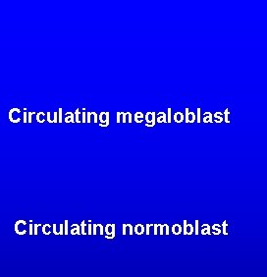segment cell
Listing matches in <instances>:
<instances>
[{
  "instance_id": "6da1fadb",
  "label": "cell",
  "mask_w": 267,
  "mask_h": 277,
  "mask_svg": "<svg viewBox=\"0 0 267 277\" xmlns=\"http://www.w3.org/2000/svg\"><path fill=\"white\" fill-rule=\"evenodd\" d=\"M155 119H156V113L155 112H146L144 115V120L146 121L145 127L147 128H153L155 126Z\"/></svg>"
},
{
  "instance_id": "7a4b0ae2",
  "label": "cell",
  "mask_w": 267,
  "mask_h": 277,
  "mask_svg": "<svg viewBox=\"0 0 267 277\" xmlns=\"http://www.w3.org/2000/svg\"><path fill=\"white\" fill-rule=\"evenodd\" d=\"M98 121L100 122L99 127L101 128H107L109 126V112H100L98 115Z\"/></svg>"
},
{
  "instance_id": "3957f363",
  "label": "cell",
  "mask_w": 267,
  "mask_h": 277,
  "mask_svg": "<svg viewBox=\"0 0 267 277\" xmlns=\"http://www.w3.org/2000/svg\"><path fill=\"white\" fill-rule=\"evenodd\" d=\"M104 234H105V238L108 240L115 238V224H106V226L104 227Z\"/></svg>"
},
{
  "instance_id": "277c9868",
  "label": "cell",
  "mask_w": 267,
  "mask_h": 277,
  "mask_svg": "<svg viewBox=\"0 0 267 277\" xmlns=\"http://www.w3.org/2000/svg\"><path fill=\"white\" fill-rule=\"evenodd\" d=\"M200 233H201V235L205 236V235H211V227L209 224H202L201 226V229H200Z\"/></svg>"
},
{
  "instance_id": "5b68a950",
  "label": "cell",
  "mask_w": 267,
  "mask_h": 277,
  "mask_svg": "<svg viewBox=\"0 0 267 277\" xmlns=\"http://www.w3.org/2000/svg\"><path fill=\"white\" fill-rule=\"evenodd\" d=\"M134 232H135L136 235H138V236H140V235H142L144 232H145V227L142 224H137V225L135 226V228H134Z\"/></svg>"
},
{
  "instance_id": "8992f818",
  "label": "cell",
  "mask_w": 267,
  "mask_h": 277,
  "mask_svg": "<svg viewBox=\"0 0 267 277\" xmlns=\"http://www.w3.org/2000/svg\"><path fill=\"white\" fill-rule=\"evenodd\" d=\"M155 122L167 123V116L165 112H158V113H157V118L155 119Z\"/></svg>"
},
{
  "instance_id": "52a82bcc",
  "label": "cell",
  "mask_w": 267,
  "mask_h": 277,
  "mask_svg": "<svg viewBox=\"0 0 267 277\" xmlns=\"http://www.w3.org/2000/svg\"><path fill=\"white\" fill-rule=\"evenodd\" d=\"M182 230H183L182 226H181L180 224H178V223H175V224H174V225L172 226V228H171V231H172V233L174 234V235H176V236L180 235V234L182 233Z\"/></svg>"
},
{
  "instance_id": "ba28073f",
  "label": "cell",
  "mask_w": 267,
  "mask_h": 277,
  "mask_svg": "<svg viewBox=\"0 0 267 277\" xmlns=\"http://www.w3.org/2000/svg\"><path fill=\"white\" fill-rule=\"evenodd\" d=\"M173 119L176 123H182L184 122V114L182 112H175L173 115Z\"/></svg>"
},
{
  "instance_id": "9c48e42d",
  "label": "cell",
  "mask_w": 267,
  "mask_h": 277,
  "mask_svg": "<svg viewBox=\"0 0 267 277\" xmlns=\"http://www.w3.org/2000/svg\"><path fill=\"white\" fill-rule=\"evenodd\" d=\"M212 235H215V236H218L221 234V225L218 223H215L212 225V232H211Z\"/></svg>"
},
{
  "instance_id": "30bf717a",
  "label": "cell",
  "mask_w": 267,
  "mask_h": 277,
  "mask_svg": "<svg viewBox=\"0 0 267 277\" xmlns=\"http://www.w3.org/2000/svg\"><path fill=\"white\" fill-rule=\"evenodd\" d=\"M144 119V115L142 113V112H136L134 114V120H135L136 123H142Z\"/></svg>"
},
{
  "instance_id": "8fae6325",
  "label": "cell",
  "mask_w": 267,
  "mask_h": 277,
  "mask_svg": "<svg viewBox=\"0 0 267 277\" xmlns=\"http://www.w3.org/2000/svg\"><path fill=\"white\" fill-rule=\"evenodd\" d=\"M202 121L203 123H213V117H212L211 112H204Z\"/></svg>"
},
{
  "instance_id": "7c38bea8",
  "label": "cell",
  "mask_w": 267,
  "mask_h": 277,
  "mask_svg": "<svg viewBox=\"0 0 267 277\" xmlns=\"http://www.w3.org/2000/svg\"><path fill=\"white\" fill-rule=\"evenodd\" d=\"M214 119H215V122L216 123H221L222 121L224 120L223 119V113L222 112H216V113H214L213 115H212Z\"/></svg>"
},
{
  "instance_id": "4fadbf2b",
  "label": "cell",
  "mask_w": 267,
  "mask_h": 277,
  "mask_svg": "<svg viewBox=\"0 0 267 277\" xmlns=\"http://www.w3.org/2000/svg\"><path fill=\"white\" fill-rule=\"evenodd\" d=\"M194 233V226H192V224L188 223L187 224V235L192 236Z\"/></svg>"
},
{
  "instance_id": "5bb4252c",
  "label": "cell",
  "mask_w": 267,
  "mask_h": 277,
  "mask_svg": "<svg viewBox=\"0 0 267 277\" xmlns=\"http://www.w3.org/2000/svg\"><path fill=\"white\" fill-rule=\"evenodd\" d=\"M227 226H228V222L227 221H224L222 223V225H221V233H223L225 236L228 235V232H227Z\"/></svg>"
},
{
  "instance_id": "9a60e30c",
  "label": "cell",
  "mask_w": 267,
  "mask_h": 277,
  "mask_svg": "<svg viewBox=\"0 0 267 277\" xmlns=\"http://www.w3.org/2000/svg\"><path fill=\"white\" fill-rule=\"evenodd\" d=\"M185 115H184V121H185L186 123L187 124H189L190 123V110H189V108H186L185 109Z\"/></svg>"
},
{
  "instance_id": "2e32d148",
  "label": "cell",
  "mask_w": 267,
  "mask_h": 277,
  "mask_svg": "<svg viewBox=\"0 0 267 277\" xmlns=\"http://www.w3.org/2000/svg\"><path fill=\"white\" fill-rule=\"evenodd\" d=\"M81 234L82 235H87V224H85V221H83L82 224H81Z\"/></svg>"
},
{
  "instance_id": "e0dca14e",
  "label": "cell",
  "mask_w": 267,
  "mask_h": 277,
  "mask_svg": "<svg viewBox=\"0 0 267 277\" xmlns=\"http://www.w3.org/2000/svg\"><path fill=\"white\" fill-rule=\"evenodd\" d=\"M72 227H73L74 229H73V231H72L71 233H72V234H78V235H81V228H80V226H79L78 224H74Z\"/></svg>"
},
{
  "instance_id": "ac0fdd59",
  "label": "cell",
  "mask_w": 267,
  "mask_h": 277,
  "mask_svg": "<svg viewBox=\"0 0 267 277\" xmlns=\"http://www.w3.org/2000/svg\"><path fill=\"white\" fill-rule=\"evenodd\" d=\"M229 114H230V112H229V108H226L225 111H224V120L227 124H230V120H229Z\"/></svg>"
},
{
  "instance_id": "d6986e66",
  "label": "cell",
  "mask_w": 267,
  "mask_h": 277,
  "mask_svg": "<svg viewBox=\"0 0 267 277\" xmlns=\"http://www.w3.org/2000/svg\"><path fill=\"white\" fill-rule=\"evenodd\" d=\"M167 123H171V121H172V110H171V108H168L167 109Z\"/></svg>"
},
{
  "instance_id": "ffe728a7",
  "label": "cell",
  "mask_w": 267,
  "mask_h": 277,
  "mask_svg": "<svg viewBox=\"0 0 267 277\" xmlns=\"http://www.w3.org/2000/svg\"><path fill=\"white\" fill-rule=\"evenodd\" d=\"M200 111H201V109L199 107V108L197 109V118H195V120H197V123L201 122V112Z\"/></svg>"
},
{
  "instance_id": "44dd1931",
  "label": "cell",
  "mask_w": 267,
  "mask_h": 277,
  "mask_svg": "<svg viewBox=\"0 0 267 277\" xmlns=\"http://www.w3.org/2000/svg\"><path fill=\"white\" fill-rule=\"evenodd\" d=\"M199 220H195L194 221V234L195 235H199Z\"/></svg>"
},
{
  "instance_id": "7402d4cb",
  "label": "cell",
  "mask_w": 267,
  "mask_h": 277,
  "mask_svg": "<svg viewBox=\"0 0 267 277\" xmlns=\"http://www.w3.org/2000/svg\"><path fill=\"white\" fill-rule=\"evenodd\" d=\"M187 224H188V221L187 220H184L183 221V230H182V233L184 234L185 236H187Z\"/></svg>"
},
{
  "instance_id": "603a6c76",
  "label": "cell",
  "mask_w": 267,
  "mask_h": 277,
  "mask_svg": "<svg viewBox=\"0 0 267 277\" xmlns=\"http://www.w3.org/2000/svg\"><path fill=\"white\" fill-rule=\"evenodd\" d=\"M97 228H98V223L92 224V235L96 236V234H97Z\"/></svg>"
},
{
  "instance_id": "cb8c5ba5",
  "label": "cell",
  "mask_w": 267,
  "mask_h": 277,
  "mask_svg": "<svg viewBox=\"0 0 267 277\" xmlns=\"http://www.w3.org/2000/svg\"><path fill=\"white\" fill-rule=\"evenodd\" d=\"M75 122L77 123H80V110H79V108L76 110V115H75Z\"/></svg>"
},
{
  "instance_id": "d4e9b609",
  "label": "cell",
  "mask_w": 267,
  "mask_h": 277,
  "mask_svg": "<svg viewBox=\"0 0 267 277\" xmlns=\"http://www.w3.org/2000/svg\"><path fill=\"white\" fill-rule=\"evenodd\" d=\"M87 235H92V224L91 223H89V226H87Z\"/></svg>"
},
{
  "instance_id": "484cf974",
  "label": "cell",
  "mask_w": 267,
  "mask_h": 277,
  "mask_svg": "<svg viewBox=\"0 0 267 277\" xmlns=\"http://www.w3.org/2000/svg\"><path fill=\"white\" fill-rule=\"evenodd\" d=\"M127 225V228H129V234H130L131 236L134 234V227L133 225H131V224H126Z\"/></svg>"
},
{
  "instance_id": "4316f807",
  "label": "cell",
  "mask_w": 267,
  "mask_h": 277,
  "mask_svg": "<svg viewBox=\"0 0 267 277\" xmlns=\"http://www.w3.org/2000/svg\"><path fill=\"white\" fill-rule=\"evenodd\" d=\"M121 115H122V112H117V116H116V122H117V124L121 123Z\"/></svg>"
},
{
  "instance_id": "83f0119b",
  "label": "cell",
  "mask_w": 267,
  "mask_h": 277,
  "mask_svg": "<svg viewBox=\"0 0 267 277\" xmlns=\"http://www.w3.org/2000/svg\"><path fill=\"white\" fill-rule=\"evenodd\" d=\"M158 228H159V234L162 236L164 234V224L161 225V224H158Z\"/></svg>"
},
{
  "instance_id": "f1b7e54d",
  "label": "cell",
  "mask_w": 267,
  "mask_h": 277,
  "mask_svg": "<svg viewBox=\"0 0 267 277\" xmlns=\"http://www.w3.org/2000/svg\"><path fill=\"white\" fill-rule=\"evenodd\" d=\"M164 228H165V235L169 236V233H170V228H169L168 224H164Z\"/></svg>"
},
{
  "instance_id": "f546056e",
  "label": "cell",
  "mask_w": 267,
  "mask_h": 277,
  "mask_svg": "<svg viewBox=\"0 0 267 277\" xmlns=\"http://www.w3.org/2000/svg\"><path fill=\"white\" fill-rule=\"evenodd\" d=\"M126 114L128 115V122H129V123H132V122H133V118H132L133 114L131 113V112H126Z\"/></svg>"
},
{
  "instance_id": "4dcf8cb0",
  "label": "cell",
  "mask_w": 267,
  "mask_h": 277,
  "mask_svg": "<svg viewBox=\"0 0 267 277\" xmlns=\"http://www.w3.org/2000/svg\"><path fill=\"white\" fill-rule=\"evenodd\" d=\"M152 225H153V224H146V225H145V233H146L147 236L149 235V228L151 227Z\"/></svg>"
},
{
  "instance_id": "1f68e13d",
  "label": "cell",
  "mask_w": 267,
  "mask_h": 277,
  "mask_svg": "<svg viewBox=\"0 0 267 277\" xmlns=\"http://www.w3.org/2000/svg\"><path fill=\"white\" fill-rule=\"evenodd\" d=\"M190 116H192V119L190 120V123H194L195 121V114L194 112H190Z\"/></svg>"
},
{
  "instance_id": "d6a6232c",
  "label": "cell",
  "mask_w": 267,
  "mask_h": 277,
  "mask_svg": "<svg viewBox=\"0 0 267 277\" xmlns=\"http://www.w3.org/2000/svg\"><path fill=\"white\" fill-rule=\"evenodd\" d=\"M87 122L89 124L90 122H91V112H87Z\"/></svg>"
},
{
  "instance_id": "836d02e7",
  "label": "cell",
  "mask_w": 267,
  "mask_h": 277,
  "mask_svg": "<svg viewBox=\"0 0 267 277\" xmlns=\"http://www.w3.org/2000/svg\"><path fill=\"white\" fill-rule=\"evenodd\" d=\"M122 118H121V122L123 123H126V121H127V119H126V112H122Z\"/></svg>"
},
{
  "instance_id": "e575fe53",
  "label": "cell",
  "mask_w": 267,
  "mask_h": 277,
  "mask_svg": "<svg viewBox=\"0 0 267 277\" xmlns=\"http://www.w3.org/2000/svg\"><path fill=\"white\" fill-rule=\"evenodd\" d=\"M85 108H83V116H82V118H83V120H82V122L83 123H85V121H87V120H85V115H87V112H85Z\"/></svg>"
},
{
  "instance_id": "d590c367",
  "label": "cell",
  "mask_w": 267,
  "mask_h": 277,
  "mask_svg": "<svg viewBox=\"0 0 267 277\" xmlns=\"http://www.w3.org/2000/svg\"><path fill=\"white\" fill-rule=\"evenodd\" d=\"M153 227H154V235H157V233H158V224H153Z\"/></svg>"
},
{
  "instance_id": "8d00e7d4",
  "label": "cell",
  "mask_w": 267,
  "mask_h": 277,
  "mask_svg": "<svg viewBox=\"0 0 267 277\" xmlns=\"http://www.w3.org/2000/svg\"><path fill=\"white\" fill-rule=\"evenodd\" d=\"M122 227H123V236H125L126 235V224H123Z\"/></svg>"
}]
</instances>
